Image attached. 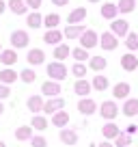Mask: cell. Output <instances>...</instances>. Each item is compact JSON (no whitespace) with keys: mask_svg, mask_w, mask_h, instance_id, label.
Returning a JSON list of instances; mask_svg holds the SVG:
<instances>
[{"mask_svg":"<svg viewBox=\"0 0 138 147\" xmlns=\"http://www.w3.org/2000/svg\"><path fill=\"white\" fill-rule=\"evenodd\" d=\"M46 71H48V76H50V80H54V82H63V80L67 78V67H65V63H58V61L48 63Z\"/></svg>","mask_w":138,"mask_h":147,"instance_id":"obj_1","label":"cell"},{"mask_svg":"<svg viewBox=\"0 0 138 147\" xmlns=\"http://www.w3.org/2000/svg\"><path fill=\"white\" fill-rule=\"evenodd\" d=\"M95 46H99V35H97L95 30H84V35L80 37V48H84V50H91V48H95Z\"/></svg>","mask_w":138,"mask_h":147,"instance_id":"obj_2","label":"cell"},{"mask_svg":"<svg viewBox=\"0 0 138 147\" xmlns=\"http://www.w3.org/2000/svg\"><path fill=\"white\" fill-rule=\"evenodd\" d=\"M28 41H30V37H28L26 30H13L11 32V46H13V50L28 48Z\"/></svg>","mask_w":138,"mask_h":147,"instance_id":"obj_3","label":"cell"},{"mask_svg":"<svg viewBox=\"0 0 138 147\" xmlns=\"http://www.w3.org/2000/svg\"><path fill=\"white\" fill-rule=\"evenodd\" d=\"M110 32L119 39V37H127L129 35V22H125V20H112V24H110Z\"/></svg>","mask_w":138,"mask_h":147,"instance_id":"obj_4","label":"cell"},{"mask_svg":"<svg viewBox=\"0 0 138 147\" xmlns=\"http://www.w3.org/2000/svg\"><path fill=\"white\" fill-rule=\"evenodd\" d=\"M99 115L104 117L106 121H115L117 115H119V108H117L115 102H104V104L99 106Z\"/></svg>","mask_w":138,"mask_h":147,"instance_id":"obj_5","label":"cell"},{"mask_svg":"<svg viewBox=\"0 0 138 147\" xmlns=\"http://www.w3.org/2000/svg\"><path fill=\"white\" fill-rule=\"evenodd\" d=\"M65 108V100L63 97H50V100L43 104V113L46 115H56L58 110Z\"/></svg>","mask_w":138,"mask_h":147,"instance_id":"obj_6","label":"cell"},{"mask_svg":"<svg viewBox=\"0 0 138 147\" xmlns=\"http://www.w3.org/2000/svg\"><path fill=\"white\" fill-rule=\"evenodd\" d=\"M99 46L104 48L106 52H112V50H117V48H119V39H117L112 32H108V30H106L104 35L99 37Z\"/></svg>","mask_w":138,"mask_h":147,"instance_id":"obj_7","label":"cell"},{"mask_svg":"<svg viewBox=\"0 0 138 147\" xmlns=\"http://www.w3.org/2000/svg\"><path fill=\"white\" fill-rule=\"evenodd\" d=\"M101 134H104L106 141H115V138L121 134V128L115 123V121H106V125L101 128Z\"/></svg>","mask_w":138,"mask_h":147,"instance_id":"obj_8","label":"cell"},{"mask_svg":"<svg viewBox=\"0 0 138 147\" xmlns=\"http://www.w3.org/2000/svg\"><path fill=\"white\" fill-rule=\"evenodd\" d=\"M41 93L48 97H58L60 93V82H54V80H46V82L41 84Z\"/></svg>","mask_w":138,"mask_h":147,"instance_id":"obj_9","label":"cell"},{"mask_svg":"<svg viewBox=\"0 0 138 147\" xmlns=\"http://www.w3.org/2000/svg\"><path fill=\"white\" fill-rule=\"evenodd\" d=\"M78 110L82 113V115H93L97 110V104H95V100H91V97H82V100L78 102Z\"/></svg>","mask_w":138,"mask_h":147,"instance_id":"obj_10","label":"cell"},{"mask_svg":"<svg viewBox=\"0 0 138 147\" xmlns=\"http://www.w3.org/2000/svg\"><path fill=\"white\" fill-rule=\"evenodd\" d=\"M121 67L125 69V71H136L138 69V59L134 52H129V54H123L121 56Z\"/></svg>","mask_w":138,"mask_h":147,"instance_id":"obj_11","label":"cell"},{"mask_svg":"<svg viewBox=\"0 0 138 147\" xmlns=\"http://www.w3.org/2000/svg\"><path fill=\"white\" fill-rule=\"evenodd\" d=\"M0 63L5 65V67H13V65L17 63V52H15L13 48L2 50V52H0Z\"/></svg>","mask_w":138,"mask_h":147,"instance_id":"obj_12","label":"cell"},{"mask_svg":"<svg viewBox=\"0 0 138 147\" xmlns=\"http://www.w3.org/2000/svg\"><path fill=\"white\" fill-rule=\"evenodd\" d=\"M43 97L41 95H30L28 97V102H26V106H28V110L30 113H35V115H39V113H43Z\"/></svg>","mask_w":138,"mask_h":147,"instance_id":"obj_13","label":"cell"},{"mask_svg":"<svg viewBox=\"0 0 138 147\" xmlns=\"http://www.w3.org/2000/svg\"><path fill=\"white\" fill-rule=\"evenodd\" d=\"M17 78H19V74L15 71L13 67H5L2 71H0V82H2V84H7V87H9V84H13Z\"/></svg>","mask_w":138,"mask_h":147,"instance_id":"obj_14","label":"cell"},{"mask_svg":"<svg viewBox=\"0 0 138 147\" xmlns=\"http://www.w3.org/2000/svg\"><path fill=\"white\" fill-rule=\"evenodd\" d=\"M84 18H86V9H84V7H78V9H74L67 15V24L69 26H76V24H80Z\"/></svg>","mask_w":138,"mask_h":147,"instance_id":"obj_15","label":"cell"},{"mask_svg":"<svg viewBox=\"0 0 138 147\" xmlns=\"http://www.w3.org/2000/svg\"><path fill=\"white\" fill-rule=\"evenodd\" d=\"M84 30L86 28L82 26V24H76V26H67L63 30V37H67V39H80V37L84 35Z\"/></svg>","mask_w":138,"mask_h":147,"instance_id":"obj_16","label":"cell"},{"mask_svg":"<svg viewBox=\"0 0 138 147\" xmlns=\"http://www.w3.org/2000/svg\"><path fill=\"white\" fill-rule=\"evenodd\" d=\"M60 141L65 143V145H76V143H78V132H76V130H69V128H63L60 130Z\"/></svg>","mask_w":138,"mask_h":147,"instance_id":"obj_17","label":"cell"},{"mask_svg":"<svg viewBox=\"0 0 138 147\" xmlns=\"http://www.w3.org/2000/svg\"><path fill=\"white\" fill-rule=\"evenodd\" d=\"M43 41L46 43H50V46H60V41H63V32L56 28V30H48L46 35H43Z\"/></svg>","mask_w":138,"mask_h":147,"instance_id":"obj_18","label":"cell"},{"mask_svg":"<svg viewBox=\"0 0 138 147\" xmlns=\"http://www.w3.org/2000/svg\"><path fill=\"white\" fill-rule=\"evenodd\" d=\"M26 61L30 65H41L43 61H46V54H43V50H39V48H32V50H28Z\"/></svg>","mask_w":138,"mask_h":147,"instance_id":"obj_19","label":"cell"},{"mask_svg":"<svg viewBox=\"0 0 138 147\" xmlns=\"http://www.w3.org/2000/svg\"><path fill=\"white\" fill-rule=\"evenodd\" d=\"M74 93L76 95H80V97H86L88 93H91V82L88 80H76V84H74Z\"/></svg>","mask_w":138,"mask_h":147,"instance_id":"obj_20","label":"cell"},{"mask_svg":"<svg viewBox=\"0 0 138 147\" xmlns=\"http://www.w3.org/2000/svg\"><path fill=\"white\" fill-rule=\"evenodd\" d=\"M123 115H125V117H136V115H138V100H136V97L125 100V104H123Z\"/></svg>","mask_w":138,"mask_h":147,"instance_id":"obj_21","label":"cell"},{"mask_svg":"<svg viewBox=\"0 0 138 147\" xmlns=\"http://www.w3.org/2000/svg\"><path fill=\"white\" fill-rule=\"evenodd\" d=\"M67 123H69V113L67 110H58L56 115H52V125H56V128L63 130Z\"/></svg>","mask_w":138,"mask_h":147,"instance_id":"obj_22","label":"cell"},{"mask_svg":"<svg viewBox=\"0 0 138 147\" xmlns=\"http://www.w3.org/2000/svg\"><path fill=\"white\" fill-rule=\"evenodd\" d=\"M117 13H119L117 5H112V2H104L101 5V18L104 20H117Z\"/></svg>","mask_w":138,"mask_h":147,"instance_id":"obj_23","label":"cell"},{"mask_svg":"<svg viewBox=\"0 0 138 147\" xmlns=\"http://www.w3.org/2000/svg\"><path fill=\"white\" fill-rule=\"evenodd\" d=\"M112 95H115L117 100H125V97L129 95V84L127 82H117L115 87H112Z\"/></svg>","mask_w":138,"mask_h":147,"instance_id":"obj_24","label":"cell"},{"mask_svg":"<svg viewBox=\"0 0 138 147\" xmlns=\"http://www.w3.org/2000/svg\"><path fill=\"white\" fill-rule=\"evenodd\" d=\"M106 65H108V61L104 59V56H91L86 67L93 69V71H101V69H106Z\"/></svg>","mask_w":138,"mask_h":147,"instance_id":"obj_25","label":"cell"},{"mask_svg":"<svg viewBox=\"0 0 138 147\" xmlns=\"http://www.w3.org/2000/svg\"><path fill=\"white\" fill-rule=\"evenodd\" d=\"M26 24H28V28H41L43 26V15L39 11H32V13H28Z\"/></svg>","mask_w":138,"mask_h":147,"instance_id":"obj_26","label":"cell"},{"mask_svg":"<svg viewBox=\"0 0 138 147\" xmlns=\"http://www.w3.org/2000/svg\"><path fill=\"white\" fill-rule=\"evenodd\" d=\"M69 54H71V48H69L67 43H60V46H56V48H54V59L58 61V63H63V61L67 59Z\"/></svg>","mask_w":138,"mask_h":147,"instance_id":"obj_27","label":"cell"},{"mask_svg":"<svg viewBox=\"0 0 138 147\" xmlns=\"http://www.w3.org/2000/svg\"><path fill=\"white\" fill-rule=\"evenodd\" d=\"M7 7H9L15 15H24V13L28 11V7H26V2H24V0H9V5H7Z\"/></svg>","mask_w":138,"mask_h":147,"instance_id":"obj_28","label":"cell"},{"mask_svg":"<svg viewBox=\"0 0 138 147\" xmlns=\"http://www.w3.org/2000/svg\"><path fill=\"white\" fill-rule=\"evenodd\" d=\"M48 123H50V121H48L43 115H35V117H32V121H30V128L43 132V130H48Z\"/></svg>","mask_w":138,"mask_h":147,"instance_id":"obj_29","label":"cell"},{"mask_svg":"<svg viewBox=\"0 0 138 147\" xmlns=\"http://www.w3.org/2000/svg\"><path fill=\"white\" fill-rule=\"evenodd\" d=\"M60 24V18L58 13H48L46 18H43V26L48 28V30H56V26Z\"/></svg>","mask_w":138,"mask_h":147,"instance_id":"obj_30","label":"cell"},{"mask_svg":"<svg viewBox=\"0 0 138 147\" xmlns=\"http://www.w3.org/2000/svg\"><path fill=\"white\" fill-rule=\"evenodd\" d=\"M15 138H17V141H30L32 138V128L30 125H19V128L15 130Z\"/></svg>","mask_w":138,"mask_h":147,"instance_id":"obj_31","label":"cell"},{"mask_svg":"<svg viewBox=\"0 0 138 147\" xmlns=\"http://www.w3.org/2000/svg\"><path fill=\"white\" fill-rule=\"evenodd\" d=\"M117 9H119V13H132L134 9H136V0H119V5H117Z\"/></svg>","mask_w":138,"mask_h":147,"instance_id":"obj_32","label":"cell"},{"mask_svg":"<svg viewBox=\"0 0 138 147\" xmlns=\"http://www.w3.org/2000/svg\"><path fill=\"white\" fill-rule=\"evenodd\" d=\"M91 87L95 89V91H106L108 89V78L106 76H95L93 82H91Z\"/></svg>","mask_w":138,"mask_h":147,"instance_id":"obj_33","label":"cell"},{"mask_svg":"<svg viewBox=\"0 0 138 147\" xmlns=\"http://www.w3.org/2000/svg\"><path fill=\"white\" fill-rule=\"evenodd\" d=\"M71 56L76 59V63H84V61L91 59V56H88V52L84 50V48H74V50H71Z\"/></svg>","mask_w":138,"mask_h":147,"instance_id":"obj_34","label":"cell"},{"mask_svg":"<svg viewBox=\"0 0 138 147\" xmlns=\"http://www.w3.org/2000/svg\"><path fill=\"white\" fill-rule=\"evenodd\" d=\"M86 71H88V67L84 63H74V67H71V74H74L78 80H82L84 76H86Z\"/></svg>","mask_w":138,"mask_h":147,"instance_id":"obj_35","label":"cell"},{"mask_svg":"<svg viewBox=\"0 0 138 147\" xmlns=\"http://www.w3.org/2000/svg\"><path fill=\"white\" fill-rule=\"evenodd\" d=\"M112 145H115V147H132V136L121 132L119 136L115 138V143H112Z\"/></svg>","mask_w":138,"mask_h":147,"instance_id":"obj_36","label":"cell"},{"mask_svg":"<svg viewBox=\"0 0 138 147\" xmlns=\"http://www.w3.org/2000/svg\"><path fill=\"white\" fill-rule=\"evenodd\" d=\"M19 78H22V82H26V84H32L35 80H37V74L32 71V69H22V74H19Z\"/></svg>","mask_w":138,"mask_h":147,"instance_id":"obj_37","label":"cell"},{"mask_svg":"<svg viewBox=\"0 0 138 147\" xmlns=\"http://www.w3.org/2000/svg\"><path fill=\"white\" fill-rule=\"evenodd\" d=\"M125 46H127V50H132V52L138 50V35L136 32H129V35L125 37Z\"/></svg>","mask_w":138,"mask_h":147,"instance_id":"obj_38","label":"cell"},{"mask_svg":"<svg viewBox=\"0 0 138 147\" xmlns=\"http://www.w3.org/2000/svg\"><path fill=\"white\" fill-rule=\"evenodd\" d=\"M30 145L32 147H48V141L43 136H32L30 138Z\"/></svg>","mask_w":138,"mask_h":147,"instance_id":"obj_39","label":"cell"},{"mask_svg":"<svg viewBox=\"0 0 138 147\" xmlns=\"http://www.w3.org/2000/svg\"><path fill=\"white\" fill-rule=\"evenodd\" d=\"M24 2H26V7H30L32 11H39V7H41L43 0H24Z\"/></svg>","mask_w":138,"mask_h":147,"instance_id":"obj_40","label":"cell"},{"mask_svg":"<svg viewBox=\"0 0 138 147\" xmlns=\"http://www.w3.org/2000/svg\"><path fill=\"white\" fill-rule=\"evenodd\" d=\"M9 95H11V89L7 87V84H2V82H0V100H7Z\"/></svg>","mask_w":138,"mask_h":147,"instance_id":"obj_41","label":"cell"},{"mask_svg":"<svg viewBox=\"0 0 138 147\" xmlns=\"http://www.w3.org/2000/svg\"><path fill=\"white\" fill-rule=\"evenodd\" d=\"M52 5H56V7H65V5H69V0H52Z\"/></svg>","mask_w":138,"mask_h":147,"instance_id":"obj_42","label":"cell"},{"mask_svg":"<svg viewBox=\"0 0 138 147\" xmlns=\"http://www.w3.org/2000/svg\"><path fill=\"white\" fill-rule=\"evenodd\" d=\"M97 147H115V145H112L110 141H104V143H99V145H97Z\"/></svg>","mask_w":138,"mask_h":147,"instance_id":"obj_43","label":"cell"},{"mask_svg":"<svg viewBox=\"0 0 138 147\" xmlns=\"http://www.w3.org/2000/svg\"><path fill=\"white\" fill-rule=\"evenodd\" d=\"M5 9H7V5H5V2H2V0H0V15L5 13Z\"/></svg>","mask_w":138,"mask_h":147,"instance_id":"obj_44","label":"cell"},{"mask_svg":"<svg viewBox=\"0 0 138 147\" xmlns=\"http://www.w3.org/2000/svg\"><path fill=\"white\" fill-rule=\"evenodd\" d=\"M2 113H5V106H2V102H0V115H2Z\"/></svg>","mask_w":138,"mask_h":147,"instance_id":"obj_45","label":"cell"},{"mask_svg":"<svg viewBox=\"0 0 138 147\" xmlns=\"http://www.w3.org/2000/svg\"><path fill=\"white\" fill-rule=\"evenodd\" d=\"M88 2H101V0H88Z\"/></svg>","mask_w":138,"mask_h":147,"instance_id":"obj_46","label":"cell"},{"mask_svg":"<svg viewBox=\"0 0 138 147\" xmlns=\"http://www.w3.org/2000/svg\"><path fill=\"white\" fill-rule=\"evenodd\" d=\"M0 147H5V143H2V141H0Z\"/></svg>","mask_w":138,"mask_h":147,"instance_id":"obj_47","label":"cell"},{"mask_svg":"<svg viewBox=\"0 0 138 147\" xmlns=\"http://www.w3.org/2000/svg\"><path fill=\"white\" fill-rule=\"evenodd\" d=\"M0 52H2V43H0Z\"/></svg>","mask_w":138,"mask_h":147,"instance_id":"obj_48","label":"cell"}]
</instances>
